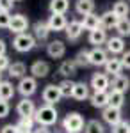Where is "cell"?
Returning a JSON list of instances; mask_svg holds the SVG:
<instances>
[{"instance_id":"6da1fadb","label":"cell","mask_w":130,"mask_h":133,"mask_svg":"<svg viewBox=\"0 0 130 133\" xmlns=\"http://www.w3.org/2000/svg\"><path fill=\"white\" fill-rule=\"evenodd\" d=\"M57 110H55V107H52V105H43L39 107L36 114H34V121L39 124V126H52V124L57 123Z\"/></svg>"},{"instance_id":"7a4b0ae2","label":"cell","mask_w":130,"mask_h":133,"mask_svg":"<svg viewBox=\"0 0 130 133\" xmlns=\"http://www.w3.org/2000/svg\"><path fill=\"white\" fill-rule=\"evenodd\" d=\"M62 128H64L66 133H80L86 128L84 117H82L79 112H70L64 117V121H62Z\"/></svg>"},{"instance_id":"3957f363","label":"cell","mask_w":130,"mask_h":133,"mask_svg":"<svg viewBox=\"0 0 130 133\" xmlns=\"http://www.w3.org/2000/svg\"><path fill=\"white\" fill-rule=\"evenodd\" d=\"M13 46H14V50L16 51H30L34 46H36V37L34 36H30V34H18L16 37H14V41H13Z\"/></svg>"},{"instance_id":"277c9868","label":"cell","mask_w":130,"mask_h":133,"mask_svg":"<svg viewBox=\"0 0 130 133\" xmlns=\"http://www.w3.org/2000/svg\"><path fill=\"white\" fill-rule=\"evenodd\" d=\"M61 98H62V94L59 91V85H55V83H50V85H46L45 89H43V101L46 103V105H55V103L61 101Z\"/></svg>"},{"instance_id":"5b68a950","label":"cell","mask_w":130,"mask_h":133,"mask_svg":"<svg viewBox=\"0 0 130 133\" xmlns=\"http://www.w3.org/2000/svg\"><path fill=\"white\" fill-rule=\"evenodd\" d=\"M38 89V83H36V78L34 76H23L18 83V92H20L23 98H29L32 96Z\"/></svg>"},{"instance_id":"8992f818","label":"cell","mask_w":130,"mask_h":133,"mask_svg":"<svg viewBox=\"0 0 130 133\" xmlns=\"http://www.w3.org/2000/svg\"><path fill=\"white\" fill-rule=\"evenodd\" d=\"M27 27H29V18H27V16H23V14H16V16L11 18L9 30L14 32L16 36H18V34H25Z\"/></svg>"},{"instance_id":"52a82bcc","label":"cell","mask_w":130,"mask_h":133,"mask_svg":"<svg viewBox=\"0 0 130 133\" xmlns=\"http://www.w3.org/2000/svg\"><path fill=\"white\" fill-rule=\"evenodd\" d=\"M110 85L109 76L105 73H94L93 78H91V87L94 89V92H105L107 87Z\"/></svg>"},{"instance_id":"ba28073f","label":"cell","mask_w":130,"mask_h":133,"mask_svg":"<svg viewBox=\"0 0 130 133\" xmlns=\"http://www.w3.org/2000/svg\"><path fill=\"white\" fill-rule=\"evenodd\" d=\"M46 23H48V27H50L52 32L66 30V27H68V20H66V16H64V14H52Z\"/></svg>"},{"instance_id":"9c48e42d","label":"cell","mask_w":130,"mask_h":133,"mask_svg":"<svg viewBox=\"0 0 130 133\" xmlns=\"http://www.w3.org/2000/svg\"><path fill=\"white\" fill-rule=\"evenodd\" d=\"M36 110L38 108L34 107V101H30L29 98H23L16 107V112L20 114V117H34Z\"/></svg>"},{"instance_id":"30bf717a","label":"cell","mask_w":130,"mask_h":133,"mask_svg":"<svg viewBox=\"0 0 130 133\" xmlns=\"http://www.w3.org/2000/svg\"><path fill=\"white\" fill-rule=\"evenodd\" d=\"M102 117H103V121H105V123H109L110 126H116L118 123L123 121V119H121V110H120V108H112V107L103 108Z\"/></svg>"},{"instance_id":"8fae6325","label":"cell","mask_w":130,"mask_h":133,"mask_svg":"<svg viewBox=\"0 0 130 133\" xmlns=\"http://www.w3.org/2000/svg\"><path fill=\"white\" fill-rule=\"evenodd\" d=\"M109 61V57H107V51L103 50V48H93L89 51V62L93 66H105V62Z\"/></svg>"},{"instance_id":"7c38bea8","label":"cell","mask_w":130,"mask_h":133,"mask_svg":"<svg viewBox=\"0 0 130 133\" xmlns=\"http://www.w3.org/2000/svg\"><path fill=\"white\" fill-rule=\"evenodd\" d=\"M82 32H84L82 21L71 20L70 23H68V27H66V37H68L70 41H75V39H79L80 36H82Z\"/></svg>"},{"instance_id":"4fadbf2b","label":"cell","mask_w":130,"mask_h":133,"mask_svg":"<svg viewBox=\"0 0 130 133\" xmlns=\"http://www.w3.org/2000/svg\"><path fill=\"white\" fill-rule=\"evenodd\" d=\"M46 51H48V55L52 59H61L66 53V44L62 41H50L48 46H46Z\"/></svg>"},{"instance_id":"5bb4252c","label":"cell","mask_w":130,"mask_h":133,"mask_svg":"<svg viewBox=\"0 0 130 133\" xmlns=\"http://www.w3.org/2000/svg\"><path fill=\"white\" fill-rule=\"evenodd\" d=\"M110 87H112V91L114 92H125L128 91L130 87V78L128 76H125V75H120V76H114L112 78V82H110Z\"/></svg>"},{"instance_id":"9a60e30c","label":"cell","mask_w":130,"mask_h":133,"mask_svg":"<svg viewBox=\"0 0 130 133\" xmlns=\"http://www.w3.org/2000/svg\"><path fill=\"white\" fill-rule=\"evenodd\" d=\"M30 73H32L34 78H45L50 73V66H48V62H45V61H36L30 66Z\"/></svg>"},{"instance_id":"2e32d148","label":"cell","mask_w":130,"mask_h":133,"mask_svg":"<svg viewBox=\"0 0 130 133\" xmlns=\"http://www.w3.org/2000/svg\"><path fill=\"white\" fill-rule=\"evenodd\" d=\"M82 27L86 29V30H96V29H102V21H100V16L98 14H94V12H91V14H86L84 16V20H82Z\"/></svg>"},{"instance_id":"e0dca14e","label":"cell","mask_w":130,"mask_h":133,"mask_svg":"<svg viewBox=\"0 0 130 133\" xmlns=\"http://www.w3.org/2000/svg\"><path fill=\"white\" fill-rule=\"evenodd\" d=\"M121 71H123V62H121V59L112 57V59H109V61L105 62V73L112 75V78L114 76H120Z\"/></svg>"},{"instance_id":"ac0fdd59","label":"cell","mask_w":130,"mask_h":133,"mask_svg":"<svg viewBox=\"0 0 130 133\" xmlns=\"http://www.w3.org/2000/svg\"><path fill=\"white\" fill-rule=\"evenodd\" d=\"M109 96L110 92H94L93 96H91V105L94 107V108H107L109 107Z\"/></svg>"},{"instance_id":"d6986e66","label":"cell","mask_w":130,"mask_h":133,"mask_svg":"<svg viewBox=\"0 0 130 133\" xmlns=\"http://www.w3.org/2000/svg\"><path fill=\"white\" fill-rule=\"evenodd\" d=\"M71 98L77 99V101H84V99H87V98H89V85H86L84 82H75Z\"/></svg>"},{"instance_id":"ffe728a7","label":"cell","mask_w":130,"mask_h":133,"mask_svg":"<svg viewBox=\"0 0 130 133\" xmlns=\"http://www.w3.org/2000/svg\"><path fill=\"white\" fill-rule=\"evenodd\" d=\"M50 32L52 30H50V27H48L46 21H36V23H34V37H36V39L45 41Z\"/></svg>"},{"instance_id":"44dd1931","label":"cell","mask_w":130,"mask_h":133,"mask_svg":"<svg viewBox=\"0 0 130 133\" xmlns=\"http://www.w3.org/2000/svg\"><path fill=\"white\" fill-rule=\"evenodd\" d=\"M100 21H102V29H103V30H105V29H116L120 18H118L112 11H107V12H103L100 16Z\"/></svg>"},{"instance_id":"7402d4cb","label":"cell","mask_w":130,"mask_h":133,"mask_svg":"<svg viewBox=\"0 0 130 133\" xmlns=\"http://www.w3.org/2000/svg\"><path fill=\"white\" fill-rule=\"evenodd\" d=\"M107 50H109L112 55L121 53V51L125 50V41H123V37H120V36L109 37V39H107Z\"/></svg>"},{"instance_id":"603a6c76","label":"cell","mask_w":130,"mask_h":133,"mask_svg":"<svg viewBox=\"0 0 130 133\" xmlns=\"http://www.w3.org/2000/svg\"><path fill=\"white\" fill-rule=\"evenodd\" d=\"M107 32L103 30V29H96V30L89 32V43L91 44H94V48H98L100 44H103V43H107Z\"/></svg>"},{"instance_id":"cb8c5ba5","label":"cell","mask_w":130,"mask_h":133,"mask_svg":"<svg viewBox=\"0 0 130 133\" xmlns=\"http://www.w3.org/2000/svg\"><path fill=\"white\" fill-rule=\"evenodd\" d=\"M68 7H70V0H50L52 14H66Z\"/></svg>"},{"instance_id":"d4e9b609","label":"cell","mask_w":130,"mask_h":133,"mask_svg":"<svg viewBox=\"0 0 130 133\" xmlns=\"http://www.w3.org/2000/svg\"><path fill=\"white\" fill-rule=\"evenodd\" d=\"M75 9H77V12L82 14V16L91 14V12L94 11V2H93V0H77Z\"/></svg>"},{"instance_id":"484cf974","label":"cell","mask_w":130,"mask_h":133,"mask_svg":"<svg viewBox=\"0 0 130 133\" xmlns=\"http://www.w3.org/2000/svg\"><path fill=\"white\" fill-rule=\"evenodd\" d=\"M77 68H79V66L75 64V61H64L59 68V73L62 76H66V80H70V76H73V75L77 73Z\"/></svg>"},{"instance_id":"4316f807","label":"cell","mask_w":130,"mask_h":133,"mask_svg":"<svg viewBox=\"0 0 130 133\" xmlns=\"http://www.w3.org/2000/svg\"><path fill=\"white\" fill-rule=\"evenodd\" d=\"M112 12L121 20V18H127V16H128L130 7H128V4H127L125 0H118V2H114V5H112Z\"/></svg>"},{"instance_id":"83f0119b","label":"cell","mask_w":130,"mask_h":133,"mask_svg":"<svg viewBox=\"0 0 130 133\" xmlns=\"http://www.w3.org/2000/svg\"><path fill=\"white\" fill-rule=\"evenodd\" d=\"M14 96V85L11 82H0V101H9Z\"/></svg>"},{"instance_id":"f1b7e54d","label":"cell","mask_w":130,"mask_h":133,"mask_svg":"<svg viewBox=\"0 0 130 133\" xmlns=\"http://www.w3.org/2000/svg\"><path fill=\"white\" fill-rule=\"evenodd\" d=\"M9 76H13V78H23L25 76V73H27V68H25V64L23 62H13L9 66Z\"/></svg>"},{"instance_id":"f546056e","label":"cell","mask_w":130,"mask_h":133,"mask_svg":"<svg viewBox=\"0 0 130 133\" xmlns=\"http://www.w3.org/2000/svg\"><path fill=\"white\" fill-rule=\"evenodd\" d=\"M123 103H125V94H123V92H114V91H110L109 107H112V108H120V110H121Z\"/></svg>"},{"instance_id":"4dcf8cb0","label":"cell","mask_w":130,"mask_h":133,"mask_svg":"<svg viewBox=\"0 0 130 133\" xmlns=\"http://www.w3.org/2000/svg\"><path fill=\"white\" fill-rule=\"evenodd\" d=\"M34 117H20V121H18V130L20 133H27V131H32V128H34Z\"/></svg>"},{"instance_id":"1f68e13d","label":"cell","mask_w":130,"mask_h":133,"mask_svg":"<svg viewBox=\"0 0 130 133\" xmlns=\"http://www.w3.org/2000/svg\"><path fill=\"white\" fill-rule=\"evenodd\" d=\"M73 61H75V64H77L79 68H87V66H91V62H89V51H87V50H80Z\"/></svg>"},{"instance_id":"d6a6232c","label":"cell","mask_w":130,"mask_h":133,"mask_svg":"<svg viewBox=\"0 0 130 133\" xmlns=\"http://www.w3.org/2000/svg\"><path fill=\"white\" fill-rule=\"evenodd\" d=\"M116 30L120 34V37H125V36H130V18H121L116 25Z\"/></svg>"},{"instance_id":"836d02e7","label":"cell","mask_w":130,"mask_h":133,"mask_svg":"<svg viewBox=\"0 0 130 133\" xmlns=\"http://www.w3.org/2000/svg\"><path fill=\"white\" fill-rule=\"evenodd\" d=\"M84 133H105V128H103V124H102L100 121L93 119V121H89V123L86 124Z\"/></svg>"},{"instance_id":"e575fe53","label":"cell","mask_w":130,"mask_h":133,"mask_svg":"<svg viewBox=\"0 0 130 133\" xmlns=\"http://www.w3.org/2000/svg\"><path fill=\"white\" fill-rule=\"evenodd\" d=\"M73 87H75V82H71V80H62L59 83V91L62 94V98H70L71 94H73Z\"/></svg>"},{"instance_id":"d590c367","label":"cell","mask_w":130,"mask_h":133,"mask_svg":"<svg viewBox=\"0 0 130 133\" xmlns=\"http://www.w3.org/2000/svg\"><path fill=\"white\" fill-rule=\"evenodd\" d=\"M112 133H130V123L121 121L116 126H112Z\"/></svg>"},{"instance_id":"8d00e7d4","label":"cell","mask_w":130,"mask_h":133,"mask_svg":"<svg viewBox=\"0 0 130 133\" xmlns=\"http://www.w3.org/2000/svg\"><path fill=\"white\" fill-rule=\"evenodd\" d=\"M11 16L9 12H2L0 11V29H9V23H11Z\"/></svg>"},{"instance_id":"74e56055","label":"cell","mask_w":130,"mask_h":133,"mask_svg":"<svg viewBox=\"0 0 130 133\" xmlns=\"http://www.w3.org/2000/svg\"><path fill=\"white\" fill-rule=\"evenodd\" d=\"M13 0H0V11L2 12H9L11 9H13Z\"/></svg>"},{"instance_id":"f35d334b","label":"cell","mask_w":130,"mask_h":133,"mask_svg":"<svg viewBox=\"0 0 130 133\" xmlns=\"http://www.w3.org/2000/svg\"><path fill=\"white\" fill-rule=\"evenodd\" d=\"M9 66H11L9 57H7V55H2V57H0V73L5 71V69H9Z\"/></svg>"},{"instance_id":"ab89813d","label":"cell","mask_w":130,"mask_h":133,"mask_svg":"<svg viewBox=\"0 0 130 133\" xmlns=\"http://www.w3.org/2000/svg\"><path fill=\"white\" fill-rule=\"evenodd\" d=\"M0 133H20V130H18L16 124H5V126L2 128V131H0Z\"/></svg>"},{"instance_id":"60d3db41","label":"cell","mask_w":130,"mask_h":133,"mask_svg":"<svg viewBox=\"0 0 130 133\" xmlns=\"http://www.w3.org/2000/svg\"><path fill=\"white\" fill-rule=\"evenodd\" d=\"M9 114V103L7 101H0V119L5 117Z\"/></svg>"},{"instance_id":"b9f144b4","label":"cell","mask_w":130,"mask_h":133,"mask_svg":"<svg viewBox=\"0 0 130 133\" xmlns=\"http://www.w3.org/2000/svg\"><path fill=\"white\" fill-rule=\"evenodd\" d=\"M121 62H123V68L130 69V50L123 53V57H121Z\"/></svg>"},{"instance_id":"7bdbcfd3","label":"cell","mask_w":130,"mask_h":133,"mask_svg":"<svg viewBox=\"0 0 130 133\" xmlns=\"http://www.w3.org/2000/svg\"><path fill=\"white\" fill-rule=\"evenodd\" d=\"M32 133H50V130L46 126H39L38 130H32Z\"/></svg>"},{"instance_id":"ee69618b","label":"cell","mask_w":130,"mask_h":133,"mask_svg":"<svg viewBox=\"0 0 130 133\" xmlns=\"http://www.w3.org/2000/svg\"><path fill=\"white\" fill-rule=\"evenodd\" d=\"M2 55H5V43L0 39V57H2Z\"/></svg>"},{"instance_id":"f6af8a7d","label":"cell","mask_w":130,"mask_h":133,"mask_svg":"<svg viewBox=\"0 0 130 133\" xmlns=\"http://www.w3.org/2000/svg\"><path fill=\"white\" fill-rule=\"evenodd\" d=\"M0 82H2V73H0Z\"/></svg>"},{"instance_id":"bcb514c9","label":"cell","mask_w":130,"mask_h":133,"mask_svg":"<svg viewBox=\"0 0 130 133\" xmlns=\"http://www.w3.org/2000/svg\"><path fill=\"white\" fill-rule=\"evenodd\" d=\"M13 2H18V0H13Z\"/></svg>"},{"instance_id":"7dc6e473","label":"cell","mask_w":130,"mask_h":133,"mask_svg":"<svg viewBox=\"0 0 130 133\" xmlns=\"http://www.w3.org/2000/svg\"><path fill=\"white\" fill-rule=\"evenodd\" d=\"M27 133H32V131H27Z\"/></svg>"}]
</instances>
